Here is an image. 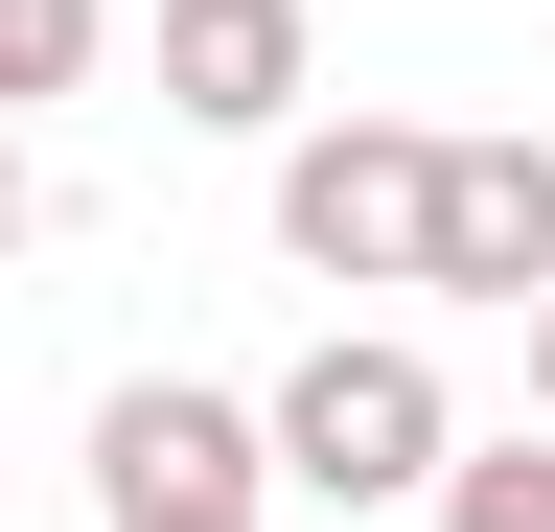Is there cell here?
<instances>
[{
	"label": "cell",
	"mask_w": 555,
	"mask_h": 532,
	"mask_svg": "<svg viewBox=\"0 0 555 532\" xmlns=\"http://www.w3.org/2000/svg\"><path fill=\"white\" fill-rule=\"evenodd\" d=\"M440 440H463V417H440V371H416L393 324H324V348L255 393V486H301V509H416Z\"/></svg>",
	"instance_id": "6da1fadb"
},
{
	"label": "cell",
	"mask_w": 555,
	"mask_h": 532,
	"mask_svg": "<svg viewBox=\"0 0 555 532\" xmlns=\"http://www.w3.org/2000/svg\"><path fill=\"white\" fill-rule=\"evenodd\" d=\"M416 116H324V140H278V255L301 278H416Z\"/></svg>",
	"instance_id": "7a4b0ae2"
},
{
	"label": "cell",
	"mask_w": 555,
	"mask_h": 532,
	"mask_svg": "<svg viewBox=\"0 0 555 532\" xmlns=\"http://www.w3.org/2000/svg\"><path fill=\"white\" fill-rule=\"evenodd\" d=\"M555 278V140H440L416 163V301H532Z\"/></svg>",
	"instance_id": "3957f363"
},
{
	"label": "cell",
	"mask_w": 555,
	"mask_h": 532,
	"mask_svg": "<svg viewBox=\"0 0 555 532\" xmlns=\"http://www.w3.org/2000/svg\"><path fill=\"white\" fill-rule=\"evenodd\" d=\"M93 509H255V393H208V371L93 393Z\"/></svg>",
	"instance_id": "277c9868"
},
{
	"label": "cell",
	"mask_w": 555,
	"mask_h": 532,
	"mask_svg": "<svg viewBox=\"0 0 555 532\" xmlns=\"http://www.w3.org/2000/svg\"><path fill=\"white\" fill-rule=\"evenodd\" d=\"M301 70H324L301 0H163V116H208V140H278Z\"/></svg>",
	"instance_id": "5b68a950"
},
{
	"label": "cell",
	"mask_w": 555,
	"mask_h": 532,
	"mask_svg": "<svg viewBox=\"0 0 555 532\" xmlns=\"http://www.w3.org/2000/svg\"><path fill=\"white\" fill-rule=\"evenodd\" d=\"M440 532H555V440H440Z\"/></svg>",
	"instance_id": "8992f818"
},
{
	"label": "cell",
	"mask_w": 555,
	"mask_h": 532,
	"mask_svg": "<svg viewBox=\"0 0 555 532\" xmlns=\"http://www.w3.org/2000/svg\"><path fill=\"white\" fill-rule=\"evenodd\" d=\"M93 47H116V0H0V116L93 93Z\"/></svg>",
	"instance_id": "52a82bcc"
},
{
	"label": "cell",
	"mask_w": 555,
	"mask_h": 532,
	"mask_svg": "<svg viewBox=\"0 0 555 532\" xmlns=\"http://www.w3.org/2000/svg\"><path fill=\"white\" fill-rule=\"evenodd\" d=\"M509 324H532V440H555V278H532V301H509Z\"/></svg>",
	"instance_id": "ba28073f"
},
{
	"label": "cell",
	"mask_w": 555,
	"mask_h": 532,
	"mask_svg": "<svg viewBox=\"0 0 555 532\" xmlns=\"http://www.w3.org/2000/svg\"><path fill=\"white\" fill-rule=\"evenodd\" d=\"M24 209H47V185H24V116H0V255H24Z\"/></svg>",
	"instance_id": "9c48e42d"
},
{
	"label": "cell",
	"mask_w": 555,
	"mask_h": 532,
	"mask_svg": "<svg viewBox=\"0 0 555 532\" xmlns=\"http://www.w3.org/2000/svg\"><path fill=\"white\" fill-rule=\"evenodd\" d=\"M116 532H255V509H116Z\"/></svg>",
	"instance_id": "30bf717a"
}]
</instances>
